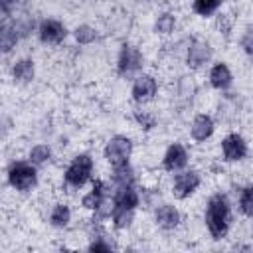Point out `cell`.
<instances>
[{
    "label": "cell",
    "instance_id": "25",
    "mask_svg": "<svg viewBox=\"0 0 253 253\" xmlns=\"http://www.w3.org/2000/svg\"><path fill=\"white\" fill-rule=\"evenodd\" d=\"M73 36H75L77 43H83V45H87V43H91V42L97 40V32H95V28H91V26H87V24L77 26L75 32H73Z\"/></svg>",
    "mask_w": 253,
    "mask_h": 253
},
{
    "label": "cell",
    "instance_id": "12",
    "mask_svg": "<svg viewBox=\"0 0 253 253\" xmlns=\"http://www.w3.org/2000/svg\"><path fill=\"white\" fill-rule=\"evenodd\" d=\"M211 57V47L208 42L202 40H194L188 47V55H186V63L190 67H202L206 61H210Z\"/></svg>",
    "mask_w": 253,
    "mask_h": 253
},
{
    "label": "cell",
    "instance_id": "29",
    "mask_svg": "<svg viewBox=\"0 0 253 253\" xmlns=\"http://www.w3.org/2000/svg\"><path fill=\"white\" fill-rule=\"evenodd\" d=\"M16 2H18V0H0V4H2V10H4V14H6V12H8V8H10V6H14Z\"/></svg>",
    "mask_w": 253,
    "mask_h": 253
},
{
    "label": "cell",
    "instance_id": "10",
    "mask_svg": "<svg viewBox=\"0 0 253 253\" xmlns=\"http://www.w3.org/2000/svg\"><path fill=\"white\" fill-rule=\"evenodd\" d=\"M221 152H223V160L227 162H239L247 156V142L241 134L231 132L221 140Z\"/></svg>",
    "mask_w": 253,
    "mask_h": 253
},
{
    "label": "cell",
    "instance_id": "4",
    "mask_svg": "<svg viewBox=\"0 0 253 253\" xmlns=\"http://www.w3.org/2000/svg\"><path fill=\"white\" fill-rule=\"evenodd\" d=\"M107 162L111 164V168H123V166H128V160H130V154H132V140L128 136H123V134H117L113 138H109V142L105 144V150H103Z\"/></svg>",
    "mask_w": 253,
    "mask_h": 253
},
{
    "label": "cell",
    "instance_id": "1",
    "mask_svg": "<svg viewBox=\"0 0 253 253\" xmlns=\"http://www.w3.org/2000/svg\"><path fill=\"white\" fill-rule=\"evenodd\" d=\"M206 227L213 239H223L231 225V206L225 194H213L206 206Z\"/></svg>",
    "mask_w": 253,
    "mask_h": 253
},
{
    "label": "cell",
    "instance_id": "14",
    "mask_svg": "<svg viewBox=\"0 0 253 253\" xmlns=\"http://www.w3.org/2000/svg\"><path fill=\"white\" fill-rule=\"evenodd\" d=\"M113 198H115V208H121V210H136V206L140 204V196L134 190V184L117 186V192L113 194Z\"/></svg>",
    "mask_w": 253,
    "mask_h": 253
},
{
    "label": "cell",
    "instance_id": "6",
    "mask_svg": "<svg viewBox=\"0 0 253 253\" xmlns=\"http://www.w3.org/2000/svg\"><path fill=\"white\" fill-rule=\"evenodd\" d=\"M202 184V176L196 170H180L174 176L172 182V194L176 200H186L190 198Z\"/></svg>",
    "mask_w": 253,
    "mask_h": 253
},
{
    "label": "cell",
    "instance_id": "22",
    "mask_svg": "<svg viewBox=\"0 0 253 253\" xmlns=\"http://www.w3.org/2000/svg\"><path fill=\"white\" fill-rule=\"evenodd\" d=\"M51 158V148L47 144H36L32 150H30V162L36 164V166H43L45 162H49Z\"/></svg>",
    "mask_w": 253,
    "mask_h": 253
},
{
    "label": "cell",
    "instance_id": "11",
    "mask_svg": "<svg viewBox=\"0 0 253 253\" xmlns=\"http://www.w3.org/2000/svg\"><path fill=\"white\" fill-rule=\"evenodd\" d=\"M213 130H215V125H213V119H211L210 115L200 113V115L194 117L192 126H190V134H192V138H194L196 142L208 140V138L213 134Z\"/></svg>",
    "mask_w": 253,
    "mask_h": 253
},
{
    "label": "cell",
    "instance_id": "18",
    "mask_svg": "<svg viewBox=\"0 0 253 253\" xmlns=\"http://www.w3.org/2000/svg\"><path fill=\"white\" fill-rule=\"evenodd\" d=\"M71 221V210L65 204H55L51 213H49V223L53 227H67V223Z\"/></svg>",
    "mask_w": 253,
    "mask_h": 253
},
{
    "label": "cell",
    "instance_id": "27",
    "mask_svg": "<svg viewBox=\"0 0 253 253\" xmlns=\"http://www.w3.org/2000/svg\"><path fill=\"white\" fill-rule=\"evenodd\" d=\"M241 47H243V51H245V55L253 61V28H247L245 32H243V36H241Z\"/></svg>",
    "mask_w": 253,
    "mask_h": 253
},
{
    "label": "cell",
    "instance_id": "16",
    "mask_svg": "<svg viewBox=\"0 0 253 253\" xmlns=\"http://www.w3.org/2000/svg\"><path fill=\"white\" fill-rule=\"evenodd\" d=\"M105 196H107L105 182H103V180H93V188H91V192H87V194L83 196L81 204H83L85 210H93V211H95V210L99 208V204L103 202Z\"/></svg>",
    "mask_w": 253,
    "mask_h": 253
},
{
    "label": "cell",
    "instance_id": "9",
    "mask_svg": "<svg viewBox=\"0 0 253 253\" xmlns=\"http://www.w3.org/2000/svg\"><path fill=\"white\" fill-rule=\"evenodd\" d=\"M188 150L184 148V144H180V142H172L168 148H166V152H164V158H162V168L166 170V172H180V170H184L186 166H188Z\"/></svg>",
    "mask_w": 253,
    "mask_h": 253
},
{
    "label": "cell",
    "instance_id": "17",
    "mask_svg": "<svg viewBox=\"0 0 253 253\" xmlns=\"http://www.w3.org/2000/svg\"><path fill=\"white\" fill-rule=\"evenodd\" d=\"M12 75L18 83H30L36 75V65L30 57H24L20 61H16V65L12 67Z\"/></svg>",
    "mask_w": 253,
    "mask_h": 253
},
{
    "label": "cell",
    "instance_id": "20",
    "mask_svg": "<svg viewBox=\"0 0 253 253\" xmlns=\"http://www.w3.org/2000/svg\"><path fill=\"white\" fill-rule=\"evenodd\" d=\"M223 4V0H194L192 2V10L198 14V16H211L217 12V8Z\"/></svg>",
    "mask_w": 253,
    "mask_h": 253
},
{
    "label": "cell",
    "instance_id": "15",
    "mask_svg": "<svg viewBox=\"0 0 253 253\" xmlns=\"http://www.w3.org/2000/svg\"><path fill=\"white\" fill-rule=\"evenodd\" d=\"M210 83L213 89L217 91H225L231 87L233 83V75L229 71V67L225 63H215L211 69H210Z\"/></svg>",
    "mask_w": 253,
    "mask_h": 253
},
{
    "label": "cell",
    "instance_id": "7",
    "mask_svg": "<svg viewBox=\"0 0 253 253\" xmlns=\"http://www.w3.org/2000/svg\"><path fill=\"white\" fill-rule=\"evenodd\" d=\"M67 36V28L63 22L55 20V18H47V20H42L40 28H38V38L42 43L45 45H57L65 40Z\"/></svg>",
    "mask_w": 253,
    "mask_h": 253
},
{
    "label": "cell",
    "instance_id": "21",
    "mask_svg": "<svg viewBox=\"0 0 253 253\" xmlns=\"http://www.w3.org/2000/svg\"><path fill=\"white\" fill-rule=\"evenodd\" d=\"M239 210L245 217L253 221V186H245L239 194Z\"/></svg>",
    "mask_w": 253,
    "mask_h": 253
},
{
    "label": "cell",
    "instance_id": "8",
    "mask_svg": "<svg viewBox=\"0 0 253 253\" xmlns=\"http://www.w3.org/2000/svg\"><path fill=\"white\" fill-rule=\"evenodd\" d=\"M130 93H132L134 103L144 105V103L152 101L154 95L158 93V83H156V79H154L152 75H148V73H140L138 77H134V83H132Z\"/></svg>",
    "mask_w": 253,
    "mask_h": 253
},
{
    "label": "cell",
    "instance_id": "5",
    "mask_svg": "<svg viewBox=\"0 0 253 253\" xmlns=\"http://www.w3.org/2000/svg\"><path fill=\"white\" fill-rule=\"evenodd\" d=\"M142 65H144V57H142L140 49L132 43H123L119 59H117V73L125 79L138 77Z\"/></svg>",
    "mask_w": 253,
    "mask_h": 253
},
{
    "label": "cell",
    "instance_id": "23",
    "mask_svg": "<svg viewBox=\"0 0 253 253\" xmlns=\"http://www.w3.org/2000/svg\"><path fill=\"white\" fill-rule=\"evenodd\" d=\"M0 40H2V51L8 53V51L16 45V42H18V28H16V26L10 28V26L4 24L2 34H0Z\"/></svg>",
    "mask_w": 253,
    "mask_h": 253
},
{
    "label": "cell",
    "instance_id": "3",
    "mask_svg": "<svg viewBox=\"0 0 253 253\" xmlns=\"http://www.w3.org/2000/svg\"><path fill=\"white\" fill-rule=\"evenodd\" d=\"M38 166L30 160H18L12 162L8 168V184L18 192H30L38 184Z\"/></svg>",
    "mask_w": 253,
    "mask_h": 253
},
{
    "label": "cell",
    "instance_id": "13",
    "mask_svg": "<svg viewBox=\"0 0 253 253\" xmlns=\"http://www.w3.org/2000/svg\"><path fill=\"white\" fill-rule=\"evenodd\" d=\"M154 219H156V225L164 231H170V229H176L178 223H180V211L170 206V204H162L156 208L154 211Z\"/></svg>",
    "mask_w": 253,
    "mask_h": 253
},
{
    "label": "cell",
    "instance_id": "28",
    "mask_svg": "<svg viewBox=\"0 0 253 253\" xmlns=\"http://www.w3.org/2000/svg\"><path fill=\"white\" fill-rule=\"evenodd\" d=\"M111 249H113V245L109 241H105V237H101V235L89 243V251H111Z\"/></svg>",
    "mask_w": 253,
    "mask_h": 253
},
{
    "label": "cell",
    "instance_id": "19",
    "mask_svg": "<svg viewBox=\"0 0 253 253\" xmlns=\"http://www.w3.org/2000/svg\"><path fill=\"white\" fill-rule=\"evenodd\" d=\"M132 219H134V210H121V208L113 210L111 221H113L115 229H126L132 223Z\"/></svg>",
    "mask_w": 253,
    "mask_h": 253
},
{
    "label": "cell",
    "instance_id": "26",
    "mask_svg": "<svg viewBox=\"0 0 253 253\" xmlns=\"http://www.w3.org/2000/svg\"><path fill=\"white\" fill-rule=\"evenodd\" d=\"M134 121H136L144 130H150V128L156 125V119H154L148 111H140V109H138V111H134Z\"/></svg>",
    "mask_w": 253,
    "mask_h": 253
},
{
    "label": "cell",
    "instance_id": "2",
    "mask_svg": "<svg viewBox=\"0 0 253 253\" xmlns=\"http://www.w3.org/2000/svg\"><path fill=\"white\" fill-rule=\"evenodd\" d=\"M91 174H93V158L87 152L77 154L69 162V166L63 174V184L71 190H79L91 180Z\"/></svg>",
    "mask_w": 253,
    "mask_h": 253
},
{
    "label": "cell",
    "instance_id": "24",
    "mask_svg": "<svg viewBox=\"0 0 253 253\" xmlns=\"http://www.w3.org/2000/svg\"><path fill=\"white\" fill-rule=\"evenodd\" d=\"M174 28H176V18H174L172 14H162V16H158V20H156V24H154V32H156V34H162V36L172 34Z\"/></svg>",
    "mask_w": 253,
    "mask_h": 253
}]
</instances>
